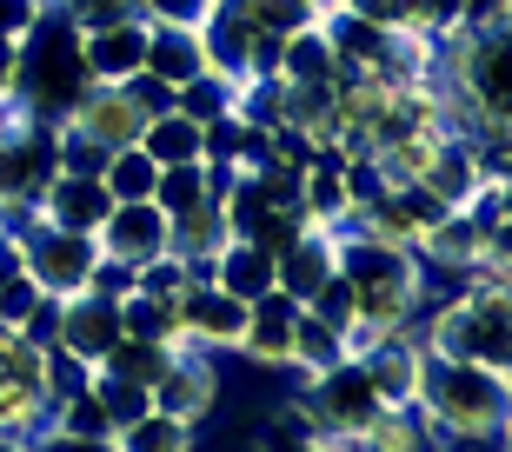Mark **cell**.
Instances as JSON below:
<instances>
[{
    "label": "cell",
    "mask_w": 512,
    "mask_h": 452,
    "mask_svg": "<svg viewBox=\"0 0 512 452\" xmlns=\"http://www.w3.org/2000/svg\"><path fill=\"white\" fill-rule=\"evenodd\" d=\"M413 406L433 419L446 446H499L512 426V373L473 366V359H419V393Z\"/></svg>",
    "instance_id": "cell-1"
},
{
    "label": "cell",
    "mask_w": 512,
    "mask_h": 452,
    "mask_svg": "<svg viewBox=\"0 0 512 452\" xmlns=\"http://www.w3.org/2000/svg\"><path fill=\"white\" fill-rule=\"evenodd\" d=\"M94 80H87V60H80V27L67 14H47L20 34V54H14V113L27 120H67L80 94H87Z\"/></svg>",
    "instance_id": "cell-2"
},
{
    "label": "cell",
    "mask_w": 512,
    "mask_h": 452,
    "mask_svg": "<svg viewBox=\"0 0 512 452\" xmlns=\"http://www.w3.org/2000/svg\"><path fill=\"white\" fill-rule=\"evenodd\" d=\"M419 346L439 359H473L512 373V286H459L453 300L419 313Z\"/></svg>",
    "instance_id": "cell-3"
},
{
    "label": "cell",
    "mask_w": 512,
    "mask_h": 452,
    "mask_svg": "<svg viewBox=\"0 0 512 452\" xmlns=\"http://www.w3.org/2000/svg\"><path fill=\"white\" fill-rule=\"evenodd\" d=\"M54 120H27V113H7L0 120V226H27L40 220V193L54 187Z\"/></svg>",
    "instance_id": "cell-4"
},
{
    "label": "cell",
    "mask_w": 512,
    "mask_h": 452,
    "mask_svg": "<svg viewBox=\"0 0 512 452\" xmlns=\"http://www.w3.org/2000/svg\"><path fill=\"white\" fill-rule=\"evenodd\" d=\"M293 399H300V413L313 419V446H320V439H346V446H353V439L380 419V406H386V399L373 393V379H366L360 353H346L340 366L300 379V393H293Z\"/></svg>",
    "instance_id": "cell-5"
},
{
    "label": "cell",
    "mask_w": 512,
    "mask_h": 452,
    "mask_svg": "<svg viewBox=\"0 0 512 452\" xmlns=\"http://www.w3.org/2000/svg\"><path fill=\"white\" fill-rule=\"evenodd\" d=\"M94 260H100L94 233H67V226H47V220L20 226V266L40 280L47 300H74V293H87Z\"/></svg>",
    "instance_id": "cell-6"
},
{
    "label": "cell",
    "mask_w": 512,
    "mask_h": 452,
    "mask_svg": "<svg viewBox=\"0 0 512 452\" xmlns=\"http://www.w3.org/2000/svg\"><path fill=\"white\" fill-rule=\"evenodd\" d=\"M173 346H200V353H233L240 346V326H247V300H233L220 286H180V300H173Z\"/></svg>",
    "instance_id": "cell-7"
},
{
    "label": "cell",
    "mask_w": 512,
    "mask_h": 452,
    "mask_svg": "<svg viewBox=\"0 0 512 452\" xmlns=\"http://www.w3.org/2000/svg\"><path fill=\"white\" fill-rule=\"evenodd\" d=\"M147 393H153V406H160V413H173V419H187V426H200V419L213 413V399H220V359L200 353V346H173L167 373L153 379Z\"/></svg>",
    "instance_id": "cell-8"
},
{
    "label": "cell",
    "mask_w": 512,
    "mask_h": 452,
    "mask_svg": "<svg viewBox=\"0 0 512 452\" xmlns=\"http://www.w3.org/2000/svg\"><path fill=\"white\" fill-rule=\"evenodd\" d=\"M67 133H87V140H100L107 153H120V147H133L140 140V127H147V107L127 94V87H87V94L67 107V120H60Z\"/></svg>",
    "instance_id": "cell-9"
},
{
    "label": "cell",
    "mask_w": 512,
    "mask_h": 452,
    "mask_svg": "<svg viewBox=\"0 0 512 452\" xmlns=\"http://www.w3.org/2000/svg\"><path fill=\"white\" fill-rule=\"evenodd\" d=\"M293 320H300V300L266 286L260 300H247V326H240V346L233 353L253 359V366H280L286 373V353H293Z\"/></svg>",
    "instance_id": "cell-10"
},
{
    "label": "cell",
    "mask_w": 512,
    "mask_h": 452,
    "mask_svg": "<svg viewBox=\"0 0 512 452\" xmlns=\"http://www.w3.org/2000/svg\"><path fill=\"white\" fill-rule=\"evenodd\" d=\"M80 60H87V80L100 87H120V80L140 74L147 60V20H107V27H80Z\"/></svg>",
    "instance_id": "cell-11"
},
{
    "label": "cell",
    "mask_w": 512,
    "mask_h": 452,
    "mask_svg": "<svg viewBox=\"0 0 512 452\" xmlns=\"http://www.w3.org/2000/svg\"><path fill=\"white\" fill-rule=\"evenodd\" d=\"M94 240H100V253H114V260L147 266L153 253H167V213L153 207V200H114Z\"/></svg>",
    "instance_id": "cell-12"
},
{
    "label": "cell",
    "mask_w": 512,
    "mask_h": 452,
    "mask_svg": "<svg viewBox=\"0 0 512 452\" xmlns=\"http://www.w3.org/2000/svg\"><path fill=\"white\" fill-rule=\"evenodd\" d=\"M360 359H366V379H373V393H380L386 406H413V393H419V359H426L419 333L373 339Z\"/></svg>",
    "instance_id": "cell-13"
},
{
    "label": "cell",
    "mask_w": 512,
    "mask_h": 452,
    "mask_svg": "<svg viewBox=\"0 0 512 452\" xmlns=\"http://www.w3.org/2000/svg\"><path fill=\"white\" fill-rule=\"evenodd\" d=\"M60 346L80 359H94L120 339V300H100V293H74V300H60Z\"/></svg>",
    "instance_id": "cell-14"
},
{
    "label": "cell",
    "mask_w": 512,
    "mask_h": 452,
    "mask_svg": "<svg viewBox=\"0 0 512 452\" xmlns=\"http://www.w3.org/2000/svg\"><path fill=\"white\" fill-rule=\"evenodd\" d=\"M107 207H114V193L100 180H87V173H54V187L40 193V220L67 226V233H100Z\"/></svg>",
    "instance_id": "cell-15"
},
{
    "label": "cell",
    "mask_w": 512,
    "mask_h": 452,
    "mask_svg": "<svg viewBox=\"0 0 512 452\" xmlns=\"http://www.w3.org/2000/svg\"><path fill=\"white\" fill-rule=\"evenodd\" d=\"M353 452H453L419 406H380V419L353 439Z\"/></svg>",
    "instance_id": "cell-16"
},
{
    "label": "cell",
    "mask_w": 512,
    "mask_h": 452,
    "mask_svg": "<svg viewBox=\"0 0 512 452\" xmlns=\"http://www.w3.org/2000/svg\"><path fill=\"white\" fill-rule=\"evenodd\" d=\"M140 74L167 80V87H187L193 74H207L200 27H147V60H140Z\"/></svg>",
    "instance_id": "cell-17"
},
{
    "label": "cell",
    "mask_w": 512,
    "mask_h": 452,
    "mask_svg": "<svg viewBox=\"0 0 512 452\" xmlns=\"http://www.w3.org/2000/svg\"><path fill=\"white\" fill-rule=\"evenodd\" d=\"M426 187L446 200V207H466L486 180H479V160H473V140L466 133H439V147H433V160H426V173H419Z\"/></svg>",
    "instance_id": "cell-18"
},
{
    "label": "cell",
    "mask_w": 512,
    "mask_h": 452,
    "mask_svg": "<svg viewBox=\"0 0 512 452\" xmlns=\"http://www.w3.org/2000/svg\"><path fill=\"white\" fill-rule=\"evenodd\" d=\"M326 273H333V233H326V226H306L300 240L273 260V286H280V293H293V300H306Z\"/></svg>",
    "instance_id": "cell-19"
},
{
    "label": "cell",
    "mask_w": 512,
    "mask_h": 452,
    "mask_svg": "<svg viewBox=\"0 0 512 452\" xmlns=\"http://www.w3.org/2000/svg\"><path fill=\"white\" fill-rule=\"evenodd\" d=\"M213 286L233 293V300H260L266 286H273V253L260 240H227L213 253Z\"/></svg>",
    "instance_id": "cell-20"
},
{
    "label": "cell",
    "mask_w": 512,
    "mask_h": 452,
    "mask_svg": "<svg viewBox=\"0 0 512 452\" xmlns=\"http://www.w3.org/2000/svg\"><path fill=\"white\" fill-rule=\"evenodd\" d=\"M346 353H353V346H346L340 326H326L320 313H306V306H300V320H293V353H286V373H293V379H313V373H326V366H340Z\"/></svg>",
    "instance_id": "cell-21"
},
{
    "label": "cell",
    "mask_w": 512,
    "mask_h": 452,
    "mask_svg": "<svg viewBox=\"0 0 512 452\" xmlns=\"http://www.w3.org/2000/svg\"><path fill=\"white\" fill-rule=\"evenodd\" d=\"M300 213H306V226H326V233H340V226L353 220V200H346L340 167L306 160V167H300Z\"/></svg>",
    "instance_id": "cell-22"
},
{
    "label": "cell",
    "mask_w": 512,
    "mask_h": 452,
    "mask_svg": "<svg viewBox=\"0 0 512 452\" xmlns=\"http://www.w3.org/2000/svg\"><path fill=\"white\" fill-rule=\"evenodd\" d=\"M133 147L147 153L153 167H180V160H200V120H187L180 107H167V113H153L147 127H140V140Z\"/></svg>",
    "instance_id": "cell-23"
},
{
    "label": "cell",
    "mask_w": 512,
    "mask_h": 452,
    "mask_svg": "<svg viewBox=\"0 0 512 452\" xmlns=\"http://www.w3.org/2000/svg\"><path fill=\"white\" fill-rule=\"evenodd\" d=\"M340 74V60H333V47H326L320 20L313 27H300V34L280 40V80H293V87H306V80H333Z\"/></svg>",
    "instance_id": "cell-24"
},
{
    "label": "cell",
    "mask_w": 512,
    "mask_h": 452,
    "mask_svg": "<svg viewBox=\"0 0 512 452\" xmlns=\"http://www.w3.org/2000/svg\"><path fill=\"white\" fill-rule=\"evenodd\" d=\"M227 246V220H220V207H187L167 220V253H180V260H207V253H220Z\"/></svg>",
    "instance_id": "cell-25"
},
{
    "label": "cell",
    "mask_w": 512,
    "mask_h": 452,
    "mask_svg": "<svg viewBox=\"0 0 512 452\" xmlns=\"http://www.w3.org/2000/svg\"><path fill=\"white\" fill-rule=\"evenodd\" d=\"M167 359H173V346H160V339H133V333H120L114 346L100 353V373L133 379V386H153V379L167 373Z\"/></svg>",
    "instance_id": "cell-26"
},
{
    "label": "cell",
    "mask_w": 512,
    "mask_h": 452,
    "mask_svg": "<svg viewBox=\"0 0 512 452\" xmlns=\"http://www.w3.org/2000/svg\"><path fill=\"white\" fill-rule=\"evenodd\" d=\"M114 452H193V426L153 406V413H140L133 426L114 433Z\"/></svg>",
    "instance_id": "cell-27"
},
{
    "label": "cell",
    "mask_w": 512,
    "mask_h": 452,
    "mask_svg": "<svg viewBox=\"0 0 512 452\" xmlns=\"http://www.w3.org/2000/svg\"><path fill=\"white\" fill-rule=\"evenodd\" d=\"M213 187H207V160H180V167H160V180H153V207L167 213H187V207H207Z\"/></svg>",
    "instance_id": "cell-28"
},
{
    "label": "cell",
    "mask_w": 512,
    "mask_h": 452,
    "mask_svg": "<svg viewBox=\"0 0 512 452\" xmlns=\"http://www.w3.org/2000/svg\"><path fill=\"white\" fill-rule=\"evenodd\" d=\"M40 386H47V413H54L60 399H74V393H87L94 386V359H80V353H67V346H40Z\"/></svg>",
    "instance_id": "cell-29"
},
{
    "label": "cell",
    "mask_w": 512,
    "mask_h": 452,
    "mask_svg": "<svg viewBox=\"0 0 512 452\" xmlns=\"http://www.w3.org/2000/svg\"><path fill=\"white\" fill-rule=\"evenodd\" d=\"M233 94H240V80H227V74H213V67H207V74H193L187 87H173V107L207 127V120L233 113Z\"/></svg>",
    "instance_id": "cell-30"
},
{
    "label": "cell",
    "mask_w": 512,
    "mask_h": 452,
    "mask_svg": "<svg viewBox=\"0 0 512 452\" xmlns=\"http://www.w3.org/2000/svg\"><path fill=\"white\" fill-rule=\"evenodd\" d=\"M153 180H160V167L140 147L107 153V167H100V187L114 193V200H153Z\"/></svg>",
    "instance_id": "cell-31"
},
{
    "label": "cell",
    "mask_w": 512,
    "mask_h": 452,
    "mask_svg": "<svg viewBox=\"0 0 512 452\" xmlns=\"http://www.w3.org/2000/svg\"><path fill=\"white\" fill-rule=\"evenodd\" d=\"M173 300H180V293H173ZM173 300H153V293H127V300H120V333L173 346V333H180V320H173Z\"/></svg>",
    "instance_id": "cell-32"
},
{
    "label": "cell",
    "mask_w": 512,
    "mask_h": 452,
    "mask_svg": "<svg viewBox=\"0 0 512 452\" xmlns=\"http://www.w3.org/2000/svg\"><path fill=\"white\" fill-rule=\"evenodd\" d=\"M94 393H100V406H107V426H133L140 413H153V393L147 386H133V379H114V373H100L94 366Z\"/></svg>",
    "instance_id": "cell-33"
},
{
    "label": "cell",
    "mask_w": 512,
    "mask_h": 452,
    "mask_svg": "<svg viewBox=\"0 0 512 452\" xmlns=\"http://www.w3.org/2000/svg\"><path fill=\"white\" fill-rule=\"evenodd\" d=\"M47 426H60V433H87V439H114V426H107V406H100V393L87 386V393L60 399L54 413H47Z\"/></svg>",
    "instance_id": "cell-34"
},
{
    "label": "cell",
    "mask_w": 512,
    "mask_h": 452,
    "mask_svg": "<svg viewBox=\"0 0 512 452\" xmlns=\"http://www.w3.org/2000/svg\"><path fill=\"white\" fill-rule=\"evenodd\" d=\"M220 0H140V20L147 27H207V14Z\"/></svg>",
    "instance_id": "cell-35"
},
{
    "label": "cell",
    "mask_w": 512,
    "mask_h": 452,
    "mask_svg": "<svg viewBox=\"0 0 512 452\" xmlns=\"http://www.w3.org/2000/svg\"><path fill=\"white\" fill-rule=\"evenodd\" d=\"M54 14H67L74 27H107V20H133L140 0H47Z\"/></svg>",
    "instance_id": "cell-36"
},
{
    "label": "cell",
    "mask_w": 512,
    "mask_h": 452,
    "mask_svg": "<svg viewBox=\"0 0 512 452\" xmlns=\"http://www.w3.org/2000/svg\"><path fill=\"white\" fill-rule=\"evenodd\" d=\"M40 300H47V293H40V280L20 266L14 280H0V326H14V333H20V320H27Z\"/></svg>",
    "instance_id": "cell-37"
},
{
    "label": "cell",
    "mask_w": 512,
    "mask_h": 452,
    "mask_svg": "<svg viewBox=\"0 0 512 452\" xmlns=\"http://www.w3.org/2000/svg\"><path fill=\"white\" fill-rule=\"evenodd\" d=\"M340 180H346V200H353V213H360V207H373V200L386 193V173L373 167V153H353V160L340 167Z\"/></svg>",
    "instance_id": "cell-38"
},
{
    "label": "cell",
    "mask_w": 512,
    "mask_h": 452,
    "mask_svg": "<svg viewBox=\"0 0 512 452\" xmlns=\"http://www.w3.org/2000/svg\"><path fill=\"white\" fill-rule=\"evenodd\" d=\"M87 293H100V300H127L133 293V266L114 260V253H100L94 273H87Z\"/></svg>",
    "instance_id": "cell-39"
},
{
    "label": "cell",
    "mask_w": 512,
    "mask_h": 452,
    "mask_svg": "<svg viewBox=\"0 0 512 452\" xmlns=\"http://www.w3.org/2000/svg\"><path fill=\"white\" fill-rule=\"evenodd\" d=\"M27 452H114V439H87V433L40 426V433H27Z\"/></svg>",
    "instance_id": "cell-40"
},
{
    "label": "cell",
    "mask_w": 512,
    "mask_h": 452,
    "mask_svg": "<svg viewBox=\"0 0 512 452\" xmlns=\"http://www.w3.org/2000/svg\"><path fill=\"white\" fill-rule=\"evenodd\" d=\"M40 14H47V0H0V40H20Z\"/></svg>",
    "instance_id": "cell-41"
},
{
    "label": "cell",
    "mask_w": 512,
    "mask_h": 452,
    "mask_svg": "<svg viewBox=\"0 0 512 452\" xmlns=\"http://www.w3.org/2000/svg\"><path fill=\"white\" fill-rule=\"evenodd\" d=\"M54 333H60V300H40L27 320H20V339H34V346H54Z\"/></svg>",
    "instance_id": "cell-42"
},
{
    "label": "cell",
    "mask_w": 512,
    "mask_h": 452,
    "mask_svg": "<svg viewBox=\"0 0 512 452\" xmlns=\"http://www.w3.org/2000/svg\"><path fill=\"white\" fill-rule=\"evenodd\" d=\"M353 14H366L373 27H399V0H346Z\"/></svg>",
    "instance_id": "cell-43"
},
{
    "label": "cell",
    "mask_w": 512,
    "mask_h": 452,
    "mask_svg": "<svg viewBox=\"0 0 512 452\" xmlns=\"http://www.w3.org/2000/svg\"><path fill=\"white\" fill-rule=\"evenodd\" d=\"M14 54L20 40H0V107H14Z\"/></svg>",
    "instance_id": "cell-44"
},
{
    "label": "cell",
    "mask_w": 512,
    "mask_h": 452,
    "mask_svg": "<svg viewBox=\"0 0 512 452\" xmlns=\"http://www.w3.org/2000/svg\"><path fill=\"white\" fill-rule=\"evenodd\" d=\"M14 273H20V233L0 226V280H14Z\"/></svg>",
    "instance_id": "cell-45"
},
{
    "label": "cell",
    "mask_w": 512,
    "mask_h": 452,
    "mask_svg": "<svg viewBox=\"0 0 512 452\" xmlns=\"http://www.w3.org/2000/svg\"><path fill=\"white\" fill-rule=\"evenodd\" d=\"M0 452H27V439H14V433H0Z\"/></svg>",
    "instance_id": "cell-46"
},
{
    "label": "cell",
    "mask_w": 512,
    "mask_h": 452,
    "mask_svg": "<svg viewBox=\"0 0 512 452\" xmlns=\"http://www.w3.org/2000/svg\"><path fill=\"white\" fill-rule=\"evenodd\" d=\"M306 7H313V14H333V7H346V0H306Z\"/></svg>",
    "instance_id": "cell-47"
},
{
    "label": "cell",
    "mask_w": 512,
    "mask_h": 452,
    "mask_svg": "<svg viewBox=\"0 0 512 452\" xmlns=\"http://www.w3.org/2000/svg\"><path fill=\"white\" fill-rule=\"evenodd\" d=\"M7 113H14V107H0V120H7Z\"/></svg>",
    "instance_id": "cell-48"
},
{
    "label": "cell",
    "mask_w": 512,
    "mask_h": 452,
    "mask_svg": "<svg viewBox=\"0 0 512 452\" xmlns=\"http://www.w3.org/2000/svg\"><path fill=\"white\" fill-rule=\"evenodd\" d=\"M300 452H313V446H300Z\"/></svg>",
    "instance_id": "cell-49"
}]
</instances>
